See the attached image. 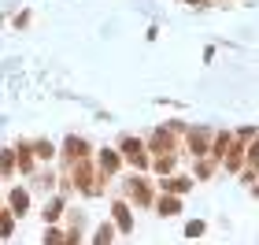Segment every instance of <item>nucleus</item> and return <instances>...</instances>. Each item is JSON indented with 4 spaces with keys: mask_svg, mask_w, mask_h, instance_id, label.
Listing matches in <instances>:
<instances>
[{
    "mask_svg": "<svg viewBox=\"0 0 259 245\" xmlns=\"http://www.w3.org/2000/svg\"><path fill=\"white\" fill-rule=\"evenodd\" d=\"M178 212H182V204L174 201V197H163L159 201V216H178Z\"/></svg>",
    "mask_w": 259,
    "mask_h": 245,
    "instance_id": "2",
    "label": "nucleus"
},
{
    "mask_svg": "<svg viewBox=\"0 0 259 245\" xmlns=\"http://www.w3.org/2000/svg\"><path fill=\"white\" fill-rule=\"evenodd\" d=\"M26 208H30V197L26 193H22V190H15V193H11V212H26Z\"/></svg>",
    "mask_w": 259,
    "mask_h": 245,
    "instance_id": "1",
    "label": "nucleus"
},
{
    "mask_svg": "<svg viewBox=\"0 0 259 245\" xmlns=\"http://www.w3.org/2000/svg\"><path fill=\"white\" fill-rule=\"evenodd\" d=\"M115 219H119V223H122V227L130 230V212H126V208H122V204H115Z\"/></svg>",
    "mask_w": 259,
    "mask_h": 245,
    "instance_id": "5",
    "label": "nucleus"
},
{
    "mask_svg": "<svg viewBox=\"0 0 259 245\" xmlns=\"http://www.w3.org/2000/svg\"><path fill=\"white\" fill-rule=\"evenodd\" d=\"M52 153H56V149L49 142H37V156H52Z\"/></svg>",
    "mask_w": 259,
    "mask_h": 245,
    "instance_id": "7",
    "label": "nucleus"
},
{
    "mask_svg": "<svg viewBox=\"0 0 259 245\" xmlns=\"http://www.w3.org/2000/svg\"><path fill=\"white\" fill-rule=\"evenodd\" d=\"M60 212H63V204H60V201H52L49 208H45V219H56V216H60Z\"/></svg>",
    "mask_w": 259,
    "mask_h": 245,
    "instance_id": "6",
    "label": "nucleus"
},
{
    "mask_svg": "<svg viewBox=\"0 0 259 245\" xmlns=\"http://www.w3.org/2000/svg\"><path fill=\"white\" fill-rule=\"evenodd\" d=\"M200 234H204V223H200V219H196V223H189V227H185V238H200Z\"/></svg>",
    "mask_w": 259,
    "mask_h": 245,
    "instance_id": "4",
    "label": "nucleus"
},
{
    "mask_svg": "<svg viewBox=\"0 0 259 245\" xmlns=\"http://www.w3.org/2000/svg\"><path fill=\"white\" fill-rule=\"evenodd\" d=\"M115 234H111V227H100V234H97V241H111Z\"/></svg>",
    "mask_w": 259,
    "mask_h": 245,
    "instance_id": "8",
    "label": "nucleus"
},
{
    "mask_svg": "<svg viewBox=\"0 0 259 245\" xmlns=\"http://www.w3.org/2000/svg\"><path fill=\"white\" fill-rule=\"evenodd\" d=\"M100 163H104V171H115V167H119V156H115V153H104Z\"/></svg>",
    "mask_w": 259,
    "mask_h": 245,
    "instance_id": "3",
    "label": "nucleus"
}]
</instances>
